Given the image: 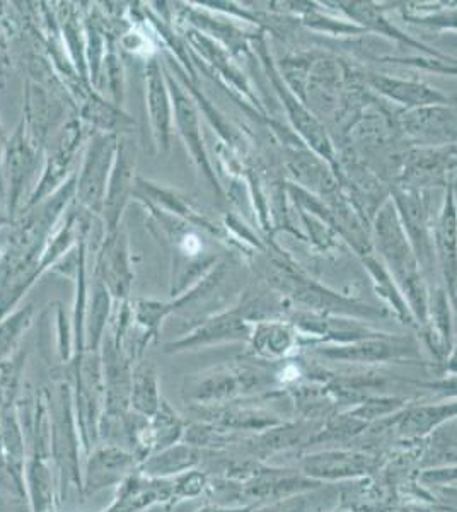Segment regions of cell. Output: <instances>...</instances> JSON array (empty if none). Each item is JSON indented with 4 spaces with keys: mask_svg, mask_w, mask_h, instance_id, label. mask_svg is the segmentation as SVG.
I'll list each match as a JSON object with an SVG mask.
<instances>
[{
    "mask_svg": "<svg viewBox=\"0 0 457 512\" xmlns=\"http://www.w3.org/2000/svg\"><path fill=\"white\" fill-rule=\"evenodd\" d=\"M374 241L382 260L389 268V274L394 277L396 286L408 299L413 315L420 323H429V292L423 282V272L418 263L417 255L411 248L401 226L398 210L393 200H388L377 212L374 222Z\"/></svg>",
    "mask_w": 457,
    "mask_h": 512,
    "instance_id": "1",
    "label": "cell"
},
{
    "mask_svg": "<svg viewBox=\"0 0 457 512\" xmlns=\"http://www.w3.org/2000/svg\"><path fill=\"white\" fill-rule=\"evenodd\" d=\"M393 204L398 210L401 226L411 248L417 255L423 275L434 270V222L430 219V209L422 190L415 188H394Z\"/></svg>",
    "mask_w": 457,
    "mask_h": 512,
    "instance_id": "2",
    "label": "cell"
},
{
    "mask_svg": "<svg viewBox=\"0 0 457 512\" xmlns=\"http://www.w3.org/2000/svg\"><path fill=\"white\" fill-rule=\"evenodd\" d=\"M457 146L425 147L410 152L405 159L401 187L422 190L451 185L449 175L456 168Z\"/></svg>",
    "mask_w": 457,
    "mask_h": 512,
    "instance_id": "3",
    "label": "cell"
},
{
    "mask_svg": "<svg viewBox=\"0 0 457 512\" xmlns=\"http://www.w3.org/2000/svg\"><path fill=\"white\" fill-rule=\"evenodd\" d=\"M435 260L446 280V292L457 306V207L456 188L447 187L446 198L434 222Z\"/></svg>",
    "mask_w": 457,
    "mask_h": 512,
    "instance_id": "4",
    "label": "cell"
},
{
    "mask_svg": "<svg viewBox=\"0 0 457 512\" xmlns=\"http://www.w3.org/2000/svg\"><path fill=\"white\" fill-rule=\"evenodd\" d=\"M401 125L411 139L425 146L457 144V111L451 106H427L408 111L401 118Z\"/></svg>",
    "mask_w": 457,
    "mask_h": 512,
    "instance_id": "5",
    "label": "cell"
},
{
    "mask_svg": "<svg viewBox=\"0 0 457 512\" xmlns=\"http://www.w3.org/2000/svg\"><path fill=\"white\" fill-rule=\"evenodd\" d=\"M367 81L372 88L384 94L386 98L398 101L401 105L410 106L411 110L427 108V106L457 105V98L440 93L423 82L405 81V79L382 76V74H369Z\"/></svg>",
    "mask_w": 457,
    "mask_h": 512,
    "instance_id": "6",
    "label": "cell"
},
{
    "mask_svg": "<svg viewBox=\"0 0 457 512\" xmlns=\"http://www.w3.org/2000/svg\"><path fill=\"white\" fill-rule=\"evenodd\" d=\"M319 354L330 359H338V361H391V359L410 357L415 354V345H411L405 338H388L382 335L379 338H365L352 344L321 350Z\"/></svg>",
    "mask_w": 457,
    "mask_h": 512,
    "instance_id": "7",
    "label": "cell"
},
{
    "mask_svg": "<svg viewBox=\"0 0 457 512\" xmlns=\"http://www.w3.org/2000/svg\"><path fill=\"white\" fill-rule=\"evenodd\" d=\"M173 94L174 106H176V120H178V125H180V132L185 137L186 144L190 146L193 158L197 159L200 166L205 168L207 176H212L209 163H207L205 154H203V142L202 137H200V130H198L197 115H195V111L191 108L190 101L180 93V89L174 88Z\"/></svg>",
    "mask_w": 457,
    "mask_h": 512,
    "instance_id": "8",
    "label": "cell"
},
{
    "mask_svg": "<svg viewBox=\"0 0 457 512\" xmlns=\"http://www.w3.org/2000/svg\"><path fill=\"white\" fill-rule=\"evenodd\" d=\"M306 468L307 472L321 477H345L365 472L367 460L364 456L353 454H326L307 461Z\"/></svg>",
    "mask_w": 457,
    "mask_h": 512,
    "instance_id": "9",
    "label": "cell"
},
{
    "mask_svg": "<svg viewBox=\"0 0 457 512\" xmlns=\"http://www.w3.org/2000/svg\"><path fill=\"white\" fill-rule=\"evenodd\" d=\"M149 108H151V120L154 123V132H156L157 140L162 146H168L169 134V110L168 98L162 88L161 76L157 67H152L149 72Z\"/></svg>",
    "mask_w": 457,
    "mask_h": 512,
    "instance_id": "10",
    "label": "cell"
},
{
    "mask_svg": "<svg viewBox=\"0 0 457 512\" xmlns=\"http://www.w3.org/2000/svg\"><path fill=\"white\" fill-rule=\"evenodd\" d=\"M134 163L132 147L123 146L122 154H120V159H118V166L115 169V176L111 180L110 197H108V209L113 214L111 224H115L116 216H118V212L122 209L120 200L123 202L125 195H127L128 187H130V173L134 169Z\"/></svg>",
    "mask_w": 457,
    "mask_h": 512,
    "instance_id": "11",
    "label": "cell"
},
{
    "mask_svg": "<svg viewBox=\"0 0 457 512\" xmlns=\"http://www.w3.org/2000/svg\"><path fill=\"white\" fill-rule=\"evenodd\" d=\"M108 156H106L105 144H99L93 152L91 158L87 159L86 171L82 178V197L87 202L99 200L103 192H105V176L106 171H98V169L108 166Z\"/></svg>",
    "mask_w": 457,
    "mask_h": 512,
    "instance_id": "12",
    "label": "cell"
},
{
    "mask_svg": "<svg viewBox=\"0 0 457 512\" xmlns=\"http://www.w3.org/2000/svg\"><path fill=\"white\" fill-rule=\"evenodd\" d=\"M457 414V403L442 405V407H425L413 410L408 414V419L403 422V432L406 434H423L429 431L432 425H437L446 417Z\"/></svg>",
    "mask_w": 457,
    "mask_h": 512,
    "instance_id": "13",
    "label": "cell"
},
{
    "mask_svg": "<svg viewBox=\"0 0 457 512\" xmlns=\"http://www.w3.org/2000/svg\"><path fill=\"white\" fill-rule=\"evenodd\" d=\"M410 23L420 24L430 30H457V7L446 11L432 12L423 16H405Z\"/></svg>",
    "mask_w": 457,
    "mask_h": 512,
    "instance_id": "14",
    "label": "cell"
},
{
    "mask_svg": "<svg viewBox=\"0 0 457 512\" xmlns=\"http://www.w3.org/2000/svg\"><path fill=\"white\" fill-rule=\"evenodd\" d=\"M263 335V347L268 350V354H285L294 344L292 333L285 326L270 325L261 330Z\"/></svg>",
    "mask_w": 457,
    "mask_h": 512,
    "instance_id": "15",
    "label": "cell"
},
{
    "mask_svg": "<svg viewBox=\"0 0 457 512\" xmlns=\"http://www.w3.org/2000/svg\"><path fill=\"white\" fill-rule=\"evenodd\" d=\"M447 371H449V373L457 374V350H454V352L449 355V361H447Z\"/></svg>",
    "mask_w": 457,
    "mask_h": 512,
    "instance_id": "16",
    "label": "cell"
},
{
    "mask_svg": "<svg viewBox=\"0 0 457 512\" xmlns=\"http://www.w3.org/2000/svg\"><path fill=\"white\" fill-rule=\"evenodd\" d=\"M454 188H456V187H454ZM456 207H457V193H456Z\"/></svg>",
    "mask_w": 457,
    "mask_h": 512,
    "instance_id": "17",
    "label": "cell"
}]
</instances>
